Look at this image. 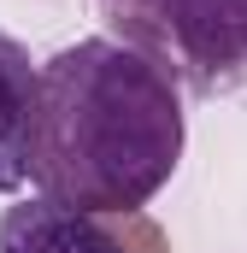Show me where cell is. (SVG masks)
I'll list each match as a JSON object with an SVG mask.
<instances>
[{"instance_id": "obj_2", "label": "cell", "mask_w": 247, "mask_h": 253, "mask_svg": "<svg viewBox=\"0 0 247 253\" xmlns=\"http://www.w3.org/2000/svg\"><path fill=\"white\" fill-rule=\"evenodd\" d=\"M100 24L188 100L247 88V0H100Z\"/></svg>"}, {"instance_id": "obj_1", "label": "cell", "mask_w": 247, "mask_h": 253, "mask_svg": "<svg viewBox=\"0 0 247 253\" xmlns=\"http://www.w3.org/2000/svg\"><path fill=\"white\" fill-rule=\"evenodd\" d=\"M183 94L112 36H82L36 71L30 183L47 200L129 218L177 177Z\"/></svg>"}, {"instance_id": "obj_3", "label": "cell", "mask_w": 247, "mask_h": 253, "mask_svg": "<svg viewBox=\"0 0 247 253\" xmlns=\"http://www.w3.org/2000/svg\"><path fill=\"white\" fill-rule=\"evenodd\" d=\"M0 253H159V236L141 224V212L100 218L47 194H30L0 212Z\"/></svg>"}, {"instance_id": "obj_4", "label": "cell", "mask_w": 247, "mask_h": 253, "mask_svg": "<svg viewBox=\"0 0 247 253\" xmlns=\"http://www.w3.org/2000/svg\"><path fill=\"white\" fill-rule=\"evenodd\" d=\"M36 71L30 47L0 30V194L30 183V124H36Z\"/></svg>"}]
</instances>
